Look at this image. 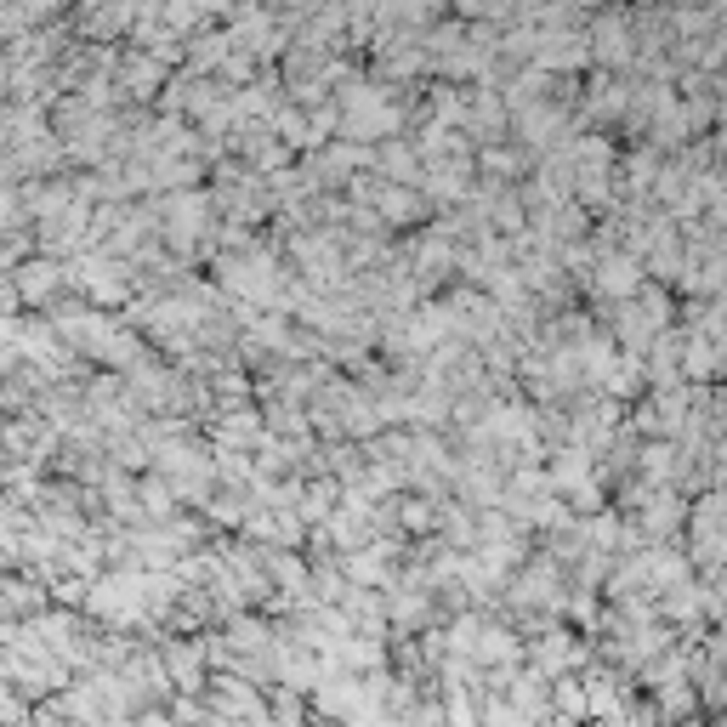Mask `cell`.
<instances>
[{"instance_id": "cell-3", "label": "cell", "mask_w": 727, "mask_h": 727, "mask_svg": "<svg viewBox=\"0 0 727 727\" xmlns=\"http://www.w3.org/2000/svg\"><path fill=\"white\" fill-rule=\"evenodd\" d=\"M591 284H597L603 296H614V302H620V296H637V290H642V262H637V256H603Z\"/></svg>"}, {"instance_id": "cell-7", "label": "cell", "mask_w": 727, "mask_h": 727, "mask_svg": "<svg viewBox=\"0 0 727 727\" xmlns=\"http://www.w3.org/2000/svg\"><path fill=\"white\" fill-rule=\"evenodd\" d=\"M387 171L409 177V171H415V154H409V148H387Z\"/></svg>"}, {"instance_id": "cell-1", "label": "cell", "mask_w": 727, "mask_h": 727, "mask_svg": "<svg viewBox=\"0 0 727 727\" xmlns=\"http://www.w3.org/2000/svg\"><path fill=\"white\" fill-rule=\"evenodd\" d=\"M392 125H398V114L381 103V91L353 86L341 97V131H347V137H387Z\"/></svg>"}, {"instance_id": "cell-4", "label": "cell", "mask_w": 727, "mask_h": 727, "mask_svg": "<svg viewBox=\"0 0 727 727\" xmlns=\"http://www.w3.org/2000/svg\"><path fill=\"white\" fill-rule=\"evenodd\" d=\"M18 290H23V302H46L57 290V267L52 262H29L23 267V279H18Z\"/></svg>"}, {"instance_id": "cell-6", "label": "cell", "mask_w": 727, "mask_h": 727, "mask_svg": "<svg viewBox=\"0 0 727 727\" xmlns=\"http://www.w3.org/2000/svg\"><path fill=\"white\" fill-rule=\"evenodd\" d=\"M682 370H688V375H716V336H699V341H693Z\"/></svg>"}, {"instance_id": "cell-5", "label": "cell", "mask_w": 727, "mask_h": 727, "mask_svg": "<svg viewBox=\"0 0 727 727\" xmlns=\"http://www.w3.org/2000/svg\"><path fill=\"white\" fill-rule=\"evenodd\" d=\"M591 57H603V63H625V23L620 18L597 23V46H591Z\"/></svg>"}, {"instance_id": "cell-2", "label": "cell", "mask_w": 727, "mask_h": 727, "mask_svg": "<svg viewBox=\"0 0 727 727\" xmlns=\"http://www.w3.org/2000/svg\"><path fill=\"white\" fill-rule=\"evenodd\" d=\"M222 284L239 290V296H250V302H267L279 290V273H273L267 256H239V262H222Z\"/></svg>"}]
</instances>
